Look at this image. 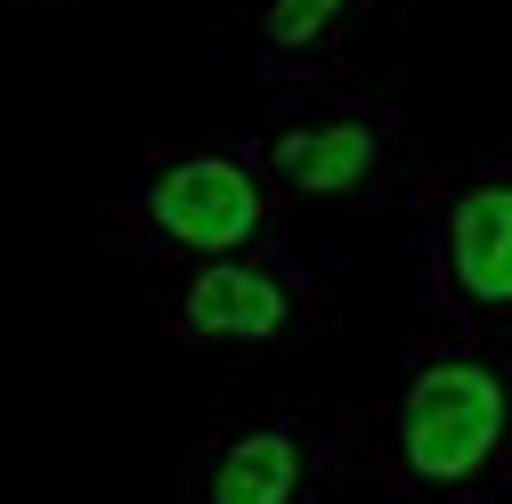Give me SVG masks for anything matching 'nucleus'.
Returning a JSON list of instances; mask_svg holds the SVG:
<instances>
[{"label": "nucleus", "instance_id": "5", "mask_svg": "<svg viewBox=\"0 0 512 504\" xmlns=\"http://www.w3.org/2000/svg\"><path fill=\"white\" fill-rule=\"evenodd\" d=\"M415 285L439 326L512 342V155H447L415 187Z\"/></svg>", "mask_w": 512, "mask_h": 504}, {"label": "nucleus", "instance_id": "9", "mask_svg": "<svg viewBox=\"0 0 512 504\" xmlns=\"http://www.w3.org/2000/svg\"><path fill=\"white\" fill-rule=\"evenodd\" d=\"M342 504H374V496H358V488H350V496H342Z\"/></svg>", "mask_w": 512, "mask_h": 504}, {"label": "nucleus", "instance_id": "8", "mask_svg": "<svg viewBox=\"0 0 512 504\" xmlns=\"http://www.w3.org/2000/svg\"><path fill=\"white\" fill-rule=\"evenodd\" d=\"M17 9H33V0H0V25H9V17H17Z\"/></svg>", "mask_w": 512, "mask_h": 504}, {"label": "nucleus", "instance_id": "3", "mask_svg": "<svg viewBox=\"0 0 512 504\" xmlns=\"http://www.w3.org/2000/svg\"><path fill=\"white\" fill-rule=\"evenodd\" d=\"M82 244L98 261H131L163 277L179 261H212V252L293 244V228H285L277 187L236 139H171L90 187Z\"/></svg>", "mask_w": 512, "mask_h": 504}, {"label": "nucleus", "instance_id": "1", "mask_svg": "<svg viewBox=\"0 0 512 504\" xmlns=\"http://www.w3.org/2000/svg\"><path fill=\"white\" fill-rule=\"evenodd\" d=\"M350 488L374 504H512V342H382L342 407Z\"/></svg>", "mask_w": 512, "mask_h": 504}, {"label": "nucleus", "instance_id": "4", "mask_svg": "<svg viewBox=\"0 0 512 504\" xmlns=\"http://www.w3.org/2000/svg\"><path fill=\"white\" fill-rule=\"evenodd\" d=\"M334 301L301 244H244L212 261H179L155 277V334L187 358L269 366L309 342H326Z\"/></svg>", "mask_w": 512, "mask_h": 504}, {"label": "nucleus", "instance_id": "2", "mask_svg": "<svg viewBox=\"0 0 512 504\" xmlns=\"http://www.w3.org/2000/svg\"><path fill=\"white\" fill-rule=\"evenodd\" d=\"M277 187L301 252L374 261L423 187V106L391 82H309L261 90L228 131Z\"/></svg>", "mask_w": 512, "mask_h": 504}, {"label": "nucleus", "instance_id": "7", "mask_svg": "<svg viewBox=\"0 0 512 504\" xmlns=\"http://www.w3.org/2000/svg\"><path fill=\"white\" fill-rule=\"evenodd\" d=\"M415 0H244L228 25V57L252 90H309V82H366L407 25Z\"/></svg>", "mask_w": 512, "mask_h": 504}, {"label": "nucleus", "instance_id": "6", "mask_svg": "<svg viewBox=\"0 0 512 504\" xmlns=\"http://www.w3.org/2000/svg\"><path fill=\"white\" fill-rule=\"evenodd\" d=\"M350 431L342 407H244L179 448L171 504H342Z\"/></svg>", "mask_w": 512, "mask_h": 504}]
</instances>
